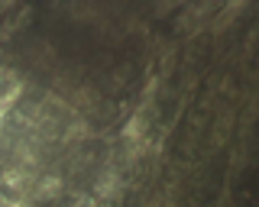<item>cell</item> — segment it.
<instances>
[{
	"mask_svg": "<svg viewBox=\"0 0 259 207\" xmlns=\"http://www.w3.org/2000/svg\"><path fill=\"white\" fill-rule=\"evenodd\" d=\"M143 126H146V123H143V117H133V120H130V123H126V130H123V136H126V139H140V136H143V133H146V130H143Z\"/></svg>",
	"mask_w": 259,
	"mask_h": 207,
	"instance_id": "obj_1",
	"label": "cell"
},
{
	"mask_svg": "<svg viewBox=\"0 0 259 207\" xmlns=\"http://www.w3.org/2000/svg\"><path fill=\"white\" fill-rule=\"evenodd\" d=\"M59 188H62V181H59V178H42V185H39V197H52V194H59Z\"/></svg>",
	"mask_w": 259,
	"mask_h": 207,
	"instance_id": "obj_2",
	"label": "cell"
}]
</instances>
